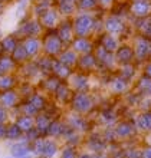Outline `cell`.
I'll use <instances>...</instances> for the list:
<instances>
[{
    "label": "cell",
    "instance_id": "cell-3",
    "mask_svg": "<svg viewBox=\"0 0 151 158\" xmlns=\"http://www.w3.org/2000/svg\"><path fill=\"white\" fill-rule=\"evenodd\" d=\"M112 134L115 139L125 141V139L134 138L137 135V129H135L132 121H120V122H115V127L112 128Z\"/></svg>",
    "mask_w": 151,
    "mask_h": 158
},
{
    "label": "cell",
    "instance_id": "cell-18",
    "mask_svg": "<svg viewBox=\"0 0 151 158\" xmlns=\"http://www.w3.org/2000/svg\"><path fill=\"white\" fill-rule=\"evenodd\" d=\"M111 89H112L114 94H124V92L128 89V83H127L125 79H122V78H117V79H114L112 83H111Z\"/></svg>",
    "mask_w": 151,
    "mask_h": 158
},
{
    "label": "cell",
    "instance_id": "cell-29",
    "mask_svg": "<svg viewBox=\"0 0 151 158\" xmlns=\"http://www.w3.org/2000/svg\"><path fill=\"white\" fill-rule=\"evenodd\" d=\"M59 83H61V82H59V79H56V78H49V79H46V81H43L42 86H43V89H45V91L50 92V94H53L55 89L58 88Z\"/></svg>",
    "mask_w": 151,
    "mask_h": 158
},
{
    "label": "cell",
    "instance_id": "cell-6",
    "mask_svg": "<svg viewBox=\"0 0 151 158\" xmlns=\"http://www.w3.org/2000/svg\"><path fill=\"white\" fill-rule=\"evenodd\" d=\"M137 132H148L151 128V114L150 111H141L132 119Z\"/></svg>",
    "mask_w": 151,
    "mask_h": 158
},
{
    "label": "cell",
    "instance_id": "cell-17",
    "mask_svg": "<svg viewBox=\"0 0 151 158\" xmlns=\"http://www.w3.org/2000/svg\"><path fill=\"white\" fill-rule=\"evenodd\" d=\"M88 148L92 152H104L107 150V142L101 138H91L88 142Z\"/></svg>",
    "mask_w": 151,
    "mask_h": 158
},
{
    "label": "cell",
    "instance_id": "cell-41",
    "mask_svg": "<svg viewBox=\"0 0 151 158\" xmlns=\"http://www.w3.org/2000/svg\"><path fill=\"white\" fill-rule=\"evenodd\" d=\"M7 121H9V112H7V109H4L3 106H0V122L7 124Z\"/></svg>",
    "mask_w": 151,
    "mask_h": 158
},
{
    "label": "cell",
    "instance_id": "cell-10",
    "mask_svg": "<svg viewBox=\"0 0 151 158\" xmlns=\"http://www.w3.org/2000/svg\"><path fill=\"white\" fill-rule=\"evenodd\" d=\"M92 27V19L88 16H81L75 20V32L78 36H85Z\"/></svg>",
    "mask_w": 151,
    "mask_h": 158
},
{
    "label": "cell",
    "instance_id": "cell-1",
    "mask_svg": "<svg viewBox=\"0 0 151 158\" xmlns=\"http://www.w3.org/2000/svg\"><path fill=\"white\" fill-rule=\"evenodd\" d=\"M32 154L40 158H55L59 154V144L53 138L39 137L30 142Z\"/></svg>",
    "mask_w": 151,
    "mask_h": 158
},
{
    "label": "cell",
    "instance_id": "cell-15",
    "mask_svg": "<svg viewBox=\"0 0 151 158\" xmlns=\"http://www.w3.org/2000/svg\"><path fill=\"white\" fill-rule=\"evenodd\" d=\"M27 102H29L33 108H36L39 111V112H43L45 109L48 108V102H46V98L43 95H40V94H33V95L30 96L29 99H27Z\"/></svg>",
    "mask_w": 151,
    "mask_h": 158
},
{
    "label": "cell",
    "instance_id": "cell-46",
    "mask_svg": "<svg viewBox=\"0 0 151 158\" xmlns=\"http://www.w3.org/2000/svg\"><path fill=\"white\" fill-rule=\"evenodd\" d=\"M36 158H40V157H36Z\"/></svg>",
    "mask_w": 151,
    "mask_h": 158
},
{
    "label": "cell",
    "instance_id": "cell-8",
    "mask_svg": "<svg viewBox=\"0 0 151 158\" xmlns=\"http://www.w3.org/2000/svg\"><path fill=\"white\" fill-rule=\"evenodd\" d=\"M10 154L13 158H32V150H30V144L26 141L15 142L10 147Z\"/></svg>",
    "mask_w": 151,
    "mask_h": 158
},
{
    "label": "cell",
    "instance_id": "cell-11",
    "mask_svg": "<svg viewBox=\"0 0 151 158\" xmlns=\"http://www.w3.org/2000/svg\"><path fill=\"white\" fill-rule=\"evenodd\" d=\"M50 121L52 119L49 118V115H46V114H43V112H39L38 115L35 117V129L40 134V137H45V135H46V129H48V127H49Z\"/></svg>",
    "mask_w": 151,
    "mask_h": 158
},
{
    "label": "cell",
    "instance_id": "cell-21",
    "mask_svg": "<svg viewBox=\"0 0 151 158\" xmlns=\"http://www.w3.org/2000/svg\"><path fill=\"white\" fill-rule=\"evenodd\" d=\"M59 62L63 63L66 68L69 66H75L76 63V55L72 52V50H68V52H65V53L61 55V58H59Z\"/></svg>",
    "mask_w": 151,
    "mask_h": 158
},
{
    "label": "cell",
    "instance_id": "cell-35",
    "mask_svg": "<svg viewBox=\"0 0 151 158\" xmlns=\"http://www.w3.org/2000/svg\"><path fill=\"white\" fill-rule=\"evenodd\" d=\"M132 12L135 15H138V16H144V15H147L148 13V4L147 3H135L134 7H132Z\"/></svg>",
    "mask_w": 151,
    "mask_h": 158
},
{
    "label": "cell",
    "instance_id": "cell-14",
    "mask_svg": "<svg viewBox=\"0 0 151 158\" xmlns=\"http://www.w3.org/2000/svg\"><path fill=\"white\" fill-rule=\"evenodd\" d=\"M15 124L20 128V131L23 134L29 132L30 129L35 128V117H27V115H20L15 121Z\"/></svg>",
    "mask_w": 151,
    "mask_h": 158
},
{
    "label": "cell",
    "instance_id": "cell-25",
    "mask_svg": "<svg viewBox=\"0 0 151 158\" xmlns=\"http://www.w3.org/2000/svg\"><path fill=\"white\" fill-rule=\"evenodd\" d=\"M73 48H75L78 52H81V53H84V55H86V53L91 52V43H89L86 39H84V38L78 39V40L73 43Z\"/></svg>",
    "mask_w": 151,
    "mask_h": 158
},
{
    "label": "cell",
    "instance_id": "cell-2",
    "mask_svg": "<svg viewBox=\"0 0 151 158\" xmlns=\"http://www.w3.org/2000/svg\"><path fill=\"white\" fill-rule=\"evenodd\" d=\"M69 106H71L72 112L86 115L94 109L95 102H94V98L88 92H75L72 95L71 101H69Z\"/></svg>",
    "mask_w": 151,
    "mask_h": 158
},
{
    "label": "cell",
    "instance_id": "cell-26",
    "mask_svg": "<svg viewBox=\"0 0 151 158\" xmlns=\"http://www.w3.org/2000/svg\"><path fill=\"white\" fill-rule=\"evenodd\" d=\"M19 112H20V115H27V117H36L39 114V111L36 108H33L32 105L26 101L25 104L19 105Z\"/></svg>",
    "mask_w": 151,
    "mask_h": 158
},
{
    "label": "cell",
    "instance_id": "cell-20",
    "mask_svg": "<svg viewBox=\"0 0 151 158\" xmlns=\"http://www.w3.org/2000/svg\"><path fill=\"white\" fill-rule=\"evenodd\" d=\"M52 71L55 72V75L61 79H65L69 76V69H68L63 63L61 62H53L52 63Z\"/></svg>",
    "mask_w": 151,
    "mask_h": 158
},
{
    "label": "cell",
    "instance_id": "cell-22",
    "mask_svg": "<svg viewBox=\"0 0 151 158\" xmlns=\"http://www.w3.org/2000/svg\"><path fill=\"white\" fill-rule=\"evenodd\" d=\"M23 48H25L27 56H32V55L38 53L39 48H40V43H39V40H36V39H27V40L25 42Z\"/></svg>",
    "mask_w": 151,
    "mask_h": 158
},
{
    "label": "cell",
    "instance_id": "cell-27",
    "mask_svg": "<svg viewBox=\"0 0 151 158\" xmlns=\"http://www.w3.org/2000/svg\"><path fill=\"white\" fill-rule=\"evenodd\" d=\"M15 62L10 58H0V75H6L13 71Z\"/></svg>",
    "mask_w": 151,
    "mask_h": 158
},
{
    "label": "cell",
    "instance_id": "cell-36",
    "mask_svg": "<svg viewBox=\"0 0 151 158\" xmlns=\"http://www.w3.org/2000/svg\"><path fill=\"white\" fill-rule=\"evenodd\" d=\"M107 29H108L111 33H118V32L122 29V26L117 19H111V20H108V23H107Z\"/></svg>",
    "mask_w": 151,
    "mask_h": 158
},
{
    "label": "cell",
    "instance_id": "cell-34",
    "mask_svg": "<svg viewBox=\"0 0 151 158\" xmlns=\"http://www.w3.org/2000/svg\"><path fill=\"white\" fill-rule=\"evenodd\" d=\"M95 66V59L91 56V55H85L84 58L81 59V68L82 69H89V68H94Z\"/></svg>",
    "mask_w": 151,
    "mask_h": 158
},
{
    "label": "cell",
    "instance_id": "cell-42",
    "mask_svg": "<svg viewBox=\"0 0 151 158\" xmlns=\"http://www.w3.org/2000/svg\"><path fill=\"white\" fill-rule=\"evenodd\" d=\"M147 52H148V45H143V42H141V45H138V48H137V55L143 58Z\"/></svg>",
    "mask_w": 151,
    "mask_h": 158
},
{
    "label": "cell",
    "instance_id": "cell-32",
    "mask_svg": "<svg viewBox=\"0 0 151 158\" xmlns=\"http://www.w3.org/2000/svg\"><path fill=\"white\" fill-rule=\"evenodd\" d=\"M27 58V53H26V50L23 46H19V48H15L13 50V59L17 60V62H22V60H25Z\"/></svg>",
    "mask_w": 151,
    "mask_h": 158
},
{
    "label": "cell",
    "instance_id": "cell-33",
    "mask_svg": "<svg viewBox=\"0 0 151 158\" xmlns=\"http://www.w3.org/2000/svg\"><path fill=\"white\" fill-rule=\"evenodd\" d=\"M137 89H138L141 94H144V95H148L150 94V78H144L140 81V83L137 85Z\"/></svg>",
    "mask_w": 151,
    "mask_h": 158
},
{
    "label": "cell",
    "instance_id": "cell-19",
    "mask_svg": "<svg viewBox=\"0 0 151 158\" xmlns=\"http://www.w3.org/2000/svg\"><path fill=\"white\" fill-rule=\"evenodd\" d=\"M99 119L104 125H114L118 121V118H117V114L114 112L112 109H107V111H104L99 115Z\"/></svg>",
    "mask_w": 151,
    "mask_h": 158
},
{
    "label": "cell",
    "instance_id": "cell-38",
    "mask_svg": "<svg viewBox=\"0 0 151 158\" xmlns=\"http://www.w3.org/2000/svg\"><path fill=\"white\" fill-rule=\"evenodd\" d=\"M42 22H43V25H46V26H55V23H56V15L53 12H46Z\"/></svg>",
    "mask_w": 151,
    "mask_h": 158
},
{
    "label": "cell",
    "instance_id": "cell-39",
    "mask_svg": "<svg viewBox=\"0 0 151 158\" xmlns=\"http://www.w3.org/2000/svg\"><path fill=\"white\" fill-rule=\"evenodd\" d=\"M2 46L4 48V50H7V52H13L15 50V48H16V42H15V39L13 38H6L3 39V42H2Z\"/></svg>",
    "mask_w": 151,
    "mask_h": 158
},
{
    "label": "cell",
    "instance_id": "cell-31",
    "mask_svg": "<svg viewBox=\"0 0 151 158\" xmlns=\"http://www.w3.org/2000/svg\"><path fill=\"white\" fill-rule=\"evenodd\" d=\"M140 155H141V148L137 147H130L122 152V158H140Z\"/></svg>",
    "mask_w": 151,
    "mask_h": 158
},
{
    "label": "cell",
    "instance_id": "cell-4",
    "mask_svg": "<svg viewBox=\"0 0 151 158\" xmlns=\"http://www.w3.org/2000/svg\"><path fill=\"white\" fill-rule=\"evenodd\" d=\"M65 122L69 128H72L73 131L79 134H84V132H88L89 128H91V125H89L88 119L84 117V115H81V114H76V112H69L65 118Z\"/></svg>",
    "mask_w": 151,
    "mask_h": 158
},
{
    "label": "cell",
    "instance_id": "cell-24",
    "mask_svg": "<svg viewBox=\"0 0 151 158\" xmlns=\"http://www.w3.org/2000/svg\"><path fill=\"white\" fill-rule=\"evenodd\" d=\"M132 59V50L130 48H121V49L118 50L117 53V60L121 63H128Z\"/></svg>",
    "mask_w": 151,
    "mask_h": 158
},
{
    "label": "cell",
    "instance_id": "cell-44",
    "mask_svg": "<svg viewBox=\"0 0 151 158\" xmlns=\"http://www.w3.org/2000/svg\"><path fill=\"white\" fill-rule=\"evenodd\" d=\"M140 158H151V150L150 147H145V148H141V155H140Z\"/></svg>",
    "mask_w": 151,
    "mask_h": 158
},
{
    "label": "cell",
    "instance_id": "cell-45",
    "mask_svg": "<svg viewBox=\"0 0 151 158\" xmlns=\"http://www.w3.org/2000/svg\"><path fill=\"white\" fill-rule=\"evenodd\" d=\"M7 158H13V157H7Z\"/></svg>",
    "mask_w": 151,
    "mask_h": 158
},
{
    "label": "cell",
    "instance_id": "cell-7",
    "mask_svg": "<svg viewBox=\"0 0 151 158\" xmlns=\"http://www.w3.org/2000/svg\"><path fill=\"white\" fill-rule=\"evenodd\" d=\"M66 128H68V125L63 119H58V118H56V119H52L49 127H48V129H46V135H45V137L59 138L65 134Z\"/></svg>",
    "mask_w": 151,
    "mask_h": 158
},
{
    "label": "cell",
    "instance_id": "cell-40",
    "mask_svg": "<svg viewBox=\"0 0 151 158\" xmlns=\"http://www.w3.org/2000/svg\"><path fill=\"white\" fill-rule=\"evenodd\" d=\"M76 158H108L105 152H84V154H78Z\"/></svg>",
    "mask_w": 151,
    "mask_h": 158
},
{
    "label": "cell",
    "instance_id": "cell-9",
    "mask_svg": "<svg viewBox=\"0 0 151 158\" xmlns=\"http://www.w3.org/2000/svg\"><path fill=\"white\" fill-rule=\"evenodd\" d=\"M69 78V85L72 91L75 92H86L88 89V78L84 75H72L68 76Z\"/></svg>",
    "mask_w": 151,
    "mask_h": 158
},
{
    "label": "cell",
    "instance_id": "cell-13",
    "mask_svg": "<svg viewBox=\"0 0 151 158\" xmlns=\"http://www.w3.org/2000/svg\"><path fill=\"white\" fill-rule=\"evenodd\" d=\"M62 48V40L58 38V36H49L45 42V50H46L49 55H56L59 53V50Z\"/></svg>",
    "mask_w": 151,
    "mask_h": 158
},
{
    "label": "cell",
    "instance_id": "cell-23",
    "mask_svg": "<svg viewBox=\"0 0 151 158\" xmlns=\"http://www.w3.org/2000/svg\"><path fill=\"white\" fill-rule=\"evenodd\" d=\"M16 85V79L13 76L9 75H0V91H9V89H13V86Z\"/></svg>",
    "mask_w": 151,
    "mask_h": 158
},
{
    "label": "cell",
    "instance_id": "cell-5",
    "mask_svg": "<svg viewBox=\"0 0 151 158\" xmlns=\"http://www.w3.org/2000/svg\"><path fill=\"white\" fill-rule=\"evenodd\" d=\"M20 102V96L16 91L9 89V91H3L0 94V106H3L4 109H13L17 108V105Z\"/></svg>",
    "mask_w": 151,
    "mask_h": 158
},
{
    "label": "cell",
    "instance_id": "cell-30",
    "mask_svg": "<svg viewBox=\"0 0 151 158\" xmlns=\"http://www.w3.org/2000/svg\"><path fill=\"white\" fill-rule=\"evenodd\" d=\"M78 157V152H76V148L72 145H65L61 151V155L59 158H76Z\"/></svg>",
    "mask_w": 151,
    "mask_h": 158
},
{
    "label": "cell",
    "instance_id": "cell-16",
    "mask_svg": "<svg viewBox=\"0 0 151 158\" xmlns=\"http://www.w3.org/2000/svg\"><path fill=\"white\" fill-rule=\"evenodd\" d=\"M22 138H23V132L20 131V128L15 122L9 124L7 131H6V139H9V141H19Z\"/></svg>",
    "mask_w": 151,
    "mask_h": 158
},
{
    "label": "cell",
    "instance_id": "cell-37",
    "mask_svg": "<svg viewBox=\"0 0 151 158\" xmlns=\"http://www.w3.org/2000/svg\"><path fill=\"white\" fill-rule=\"evenodd\" d=\"M104 46H105V49L107 50L112 52V50H115L118 48V42L115 40L112 36H107V38L104 39Z\"/></svg>",
    "mask_w": 151,
    "mask_h": 158
},
{
    "label": "cell",
    "instance_id": "cell-43",
    "mask_svg": "<svg viewBox=\"0 0 151 158\" xmlns=\"http://www.w3.org/2000/svg\"><path fill=\"white\" fill-rule=\"evenodd\" d=\"M6 131H7V124L0 122V139H6Z\"/></svg>",
    "mask_w": 151,
    "mask_h": 158
},
{
    "label": "cell",
    "instance_id": "cell-12",
    "mask_svg": "<svg viewBox=\"0 0 151 158\" xmlns=\"http://www.w3.org/2000/svg\"><path fill=\"white\" fill-rule=\"evenodd\" d=\"M53 94L56 96V101L61 102V104H66L72 98V89L68 85H65V83H59Z\"/></svg>",
    "mask_w": 151,
    "mask_h": 158
},
{
    "label": "cell",
    "instance_id": "cell-28",
    "mask_svg": "<svg viewBox=\"0 0 151 158\" xmlns=\"http://www.w3.org/2000/svg\"><path fill=\"white\" fill-rule=\"evenodd\" d=\"M72 29L69 25H63L61 26V30H59V39L63 42H71L72 40Z\"/></svg>",
    "mask_w": 151,
    "mask_h": 158
}]
</instances>
